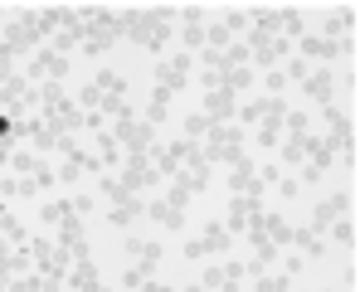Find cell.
<instances>
[{
    "label": "cell",
    "instance_id": "cell-40",
    "mask_svg": "<svg viewBox=\"0 0 360 292\" xmlns=\"http://www.w3.org/2000/svg\"><path fill=\"white\" fill-rule=\"evenodd\" d=\"M180 253H185V263H190V268H195V263H205V258H210V253H205V243H200V239H185V248H180Z\"/></svg>",
    "mask_w": 360,
    "mask_h": 292
},
{
    "label": "cell",
    "instance_id": "cell-5",
    "mask_svg": "<svg viewBox=\"0 0 360 292\" xmlns=\"http://www.w3.org/2000/svg\"><path fill=\"white\" fill-rule=\"evenodd\" d=\"M108 132H112V141L122 146V156H146V151L156 146V127H151V122H141V117L112 122Z\"/></svg>",
    "mask_w": 360,
    "mask_h": 292
},
{
    "label": "cell",
    "instance_id": "cell-1",
    "mask_svg": "<svg viewBox=\"0 0 360 292\" xmlns=\"http://www.w3.org/2000/svg\"><path fill=\"white\" fill-rule=\"evenodd\" d=\"M180 10L176 5H151V10H122V39L141 44L146 54H161L171 44V20Z\"/></svg>",
    "mask_w": 360,
    "mask_h": 292
},
{
    "label": "cell",
    "instance_id": "cell-36",
    "mask_svg": "<svg viewBox=\"0 0 360 292\" xmlns=\"http://www.w3.org/2000/svg\"><path fill=\"white\" fill-rule=\"evenodd\" d=\"M68 210H73L68 200H49V205L39 210V220H44V224H59V220H63V215H68Z\"/></svg>",
    "mask_w": 360,
    "mask_h": 292
},
{
    "label": "cell",
    "instance_id": "cell-17",
    "mask_svg": "<svg viewBox=\"0 0 360 292\" xmlns=\"http://www.w3.org/2000/svg\"><path fill=\"white\" fill-rule=\"evenodd\" d=\"M127 253L136 258L131 268H136L141 278H151V273H156V263H161V243H156V239H136V234H127Z\"/></svg>",
    "mask_w": 360,
    "mask_h": 292
},
{
    "label": "cell",
    "instance_id": "cell-25",
    "mask_svg": "<svg viewBox=\"0 0 360 292\" xmlns=\"http://www.w3.org/2000/svg\"><path fill=\"white\" fill-rule=\"evenodd\" d=\"M307 146H311V132H307V137H283V141H278V161L302 166V161H307Z\"/></svg>",
    "mask_w": 360,
    "mask_h": 292
},
{
    "label": "cell",
    "instance_id": "cell-32",
    "mask_svg": "<svg viewBox=\"0 0 360 292\" xmlns=\"http://www.w3.org/2000/svg\"><path fill=\"white\" fill-rule=\"evenodd\" d=\"M98 161H103V171L108 166H122V146L112 141V132H98Z\"/></svg>",
    "mask_w": 360,
    "mask_h": 292
},
{
    "label": "cell",
    "instance_id": "cell-46",
    "mask_svg": "<svg viewBox=\"0 0 360 292\" xmlns=\"http://www.w3.org/2000/svg\"><path fill=\"white\" fill-rule=\"evenodd\" d=\"M5 78H15V58L0 49V83H5Z\"/></svg>",
    "mask_w": 360,
    "mask_h": 292
},
{
    "label": "cell",
    "instance_id": "cell-48",
    "mask_svg": "<svg viewBox=\"0 0 360 292\" xmlns=\"http://www.w3.org/2000/svg\"><path fill=\"white\" fill-rule=\"evenodd\" d=\"M141 292H176V288H166V283H156V278H146V283H141Z\"/></svg>",
    "mask_w": 360,
    "mask_h": 292
},
{
    "label": "cell",
    "instance_id": "cell-33",
    "mask_svg": "<svg viewBox=\"0 0 360 292\" xmlns=\"http://www.w3.org/2000/svg\"><path fill=\"white\" fill-rule=\"evenodd\" d=\"M331 243H336V248H351V253H356V220H351V215L331 224Z\"/></svg>",
    "mask_w": 360,
    "mask_h": 292
},
{
    "label": "cell",
    "instance_id": "cell-8",
    "mask_svg": "<svg viewBox=\"0 0 360 292\" xmlns=\"http://www.w3.org/2000/svg\"><path fill=\"white\" fill-rule=\"evenodd\" d=\"M229 195H253V200L268 195V185H263V175H258V161H253L248 151L229 166Z\"/></svg>",
    "mask_w": 360,
    "mask_h": 292
},
{
    "label": "cell",
    "instance_id": "cell-12",
    "mask_svg": "<svg viewBox=\"0 0 360 292\" xmlns=\"http://www.w3.org/2000/svg\"><path fill=\"white\" fill-rule=\"evenodd\" d=\"M243 44H248V63H263V68H273L278 58H292V44H288L283 34H273V39H263V34H248Z\"/></svg>",
    "mask_w": 360,
    "mask_h": 292
},
{
    "label": "cell",
    "instance_id": "cell-29",
    "mask_svg": "<svg viewBox=\"0 0 360 292\" xmlns=\"http://www.w3.org/2000/svg\"><path fill=\"white\" fill-rule=\"evenodd\" d=\"M0 239H5L10 248H25V243H30V234H25V224H20V220H15L10 210L0 215Z\"/></svg>",
    "mask_w": 360,
    "mask_h": 292
},
{
    "label": "cell",
    "instance_id": "cell-35",
    "mask_svg": "<svg viewBox=\"0 0 360 292\" xmlns=\"http://www.w3.org/2000/svg\"><path fill=\"white\" fill-rule=\"evenodd\" d=\"M98 108H103V93H98L93 83H83V88H78V113H98Z\"/></svg>",
    "mask_w": 360,
    "mask_h": 292
},
{
    "label": "cell",
    "instance_id": "cell-9",
    "mask_svg": "<svg viewBox=\"0 0 360 292\" xmlns=\"http://www.w3.org/2000/svg\"><path fill=\"white\" fill-rule=\"evenodd\" d=\"M25 78H30V83H63V78H68V58L54 54V49H34Z\"/></svg>",
    "mask_w": 360,
    "mask_h": 292
},
{
    "label": "cell",
    "instance_id": "cell-41",
    "mask_svg": "<svg viewBox=\"0 0 360 292\" xmlns=\"http://www.w3.org/2000/svg\"><path fill=\"white\" fill-rule=\"evenodd\" d=\"M283 73H288V83H302V78L311 73V63H307V58H288V68H283Z\"/></svg>",
    "mask_w": 360,
    "mask_h": 292
},
{
    "label": "cell",
    "instance_id": "cell-43",
    "mask_svg": "<svg viewBox=\"0 0 360 292\" xmlns=\"http://www.w3.org/2000/svg\"><path fill=\"white\" fill-rule=\"evenodd\" d=\"M10 161H15V132L0 137V171H10Z\"/></svg>",
    "mask_w": 360,
    "mask_h": 292
},
{
    "label": "cell",
    "instance_id": "cell-49",
    "mask_svg": "<svg viewBox=\"0 0 360 292\" xmlns=\"http://www.w3.org/2000/svg\"><path fill=\"white\" fill-rule=\"evenodd\" d=\"M0 215H5V200H0Z\"/></svg>",
    "mask_w": 360,
    "mask_h": 292
},
{
    "label": "cell",
    "instance_id": "cell-4",
    "mask_svg": "<svg viewBox=\"0 0 360 292\" xmlns=\"http://www.w3.org/2000/svg\"><path fill=\"white\" fill-rule=\"evenodd\" d=\"M321 117H326V132H331L326 141H331V151H336V161L356 171V122H351V117L341 113L336 103H331V108H321Z\"/></svg>",
    "mask_w": 360,
    "mask_h": 292
},
{
    "label": "cell",
    "instance_id": "cell-10",
    "mask_svg": "<svg viewBox=\"0 0 360 292\" xmlns=\"http://www.w3.org/2000/svg\"><path fill=\"white\" fill-rule=\"evenodd\" d=\"M346 215H351V190H336V195H326V200L311 210V224H307V229H311V234H326L336 220H346Z\"/></svg>",
    "mask_w": 360,
    "mask_h": 292
},
{
    "label": "cell",
    "instance_id": "cell-42",
    "mask_svg": "<svg viewBox=\"0 0 360 292\" xmlns=\"http://www.w3.org/2000/svg\"><path fill=\"white\" fill-rule=\"evenodd\" d=\"M68 205H73V215H93L98 210V195H73Z\"/></svg>",
    "mask_w": 360,
    "mask_h": 292
},
{
    "label": "cell",
    "instance_id": "cell-16",
    "mask_svg": "<svg viewBox=\"0 0 360 292\" xmlns=\"http://www.w3.org/2000/svg\"><path fill=\"white\" fill-rule=\"evenodd\" d=\"M263 210V200H253V195H229V215H224V229L234 234H248V224H253V215Z\"/></svg>",
    "mask_w": 360,
    "mask_h": 292
},
{
    "label": "cell",
    "instance_id": "cell-19",
    "mask_svg": "<svg viewBox=\"0 0 360 292\" xmlns=\"http://www.w3.org/2000/svg\"><path fill=\"white\" fill-rule=\"evenodd\" d=\"M200 113L210 117V122H234L239 103H234V93H229V88H214V93H205V98H200Z\"/></svg>",
    "mask_w": 360,
    "mask_h": 292
},
{
    "label": "cell",
    "instance_id": "cell-15",
    "mask_svg": "<svg viewBox=\"0 0 360 292\" xmlns=\"http://www.w3.org/2000/svg\"><path fill=\"white\" fill-rule=\"evenodd\" d=\"M356 20H360L356 5H336V10H326V20H321V39H356Z\"/></svg>",
    "mask_w": 360,
    "mask_h": 292
},
{
    "label": "cell",
    "instance_id": "cell-44",
    "mask_svg": "<svg viewBox=\"0 0 360 292\" xmlns=\"http://www.w3.org/2000/svg\"><path fill=\"white\" fill-rule=\"evenodd\" d=\"M20 195V175H0V200H15Z\"/></svg>",
    "mask_w": 360,
    "mask_h": 292
},
{
    "label": "cell",
    "instance_id": "cell-3",
    "mask_svg": "<svg viewBox=\"0 0 360 292\" xmlns=\"http://www.w3.org/2000/svg\"><path fill=\"white\" fill-rule=\"evenodd\" d=\"M243 141H248V132H243L239 122H214L210 137L200 141V151H205L210 166H234L243 156Z\"/></svg>",
    "mask_w": 360,
    "mask_h": 292
},
{
    "label": "cell",
    "instance_id": "cell-21",
    "mask_svg": "<svg viewBox=\"0 0 360 292\" xmlns=\"http://www.w3.org/2000/svg\"><path fill=\"white\" fill-rule=\"evenodd\" d=\"M78 171H88V175H103V161H98L93 151H83V146H73V151H63L59 180H78Z\"/></svg>",
    "mask_w": 360,
    "mask_h": 292
},
{
    "label": "cell",
    "instance_id": "cell-34",
    "mask_svg": "<svg viewBox=\"0 0 360 292\" xmlns=\"http://www.w3.org/2000/svg\"><path fill=\"white\" fill-rule=\"evenodd\" d=\"M253 292H292V278L288 273H263V278H253Z\"/></svg>",
    "mask_w": 360,
    "mask_h": 292
},
{
    "label": "cell",
    "instance_id": "cell-28",
    "mask_svg": "<svg viewBox=\"0 0 360 292\" xmlns=\"http://www.w3.org/2000/svg\"><path fill=\"white\" fill-rule=\"evenodd\" d=\"M171 117V93H161V88H151V103H146V117L141 122H151V127H161Z\"/></svg>",
    "mask_w": 360,
    "mask_h": 292
},
{
    "label": "cell",
    "instance_id": "cell-13",
    "mask_svg": "<svg viewBox=\"0 0 360 292\" xmlns=\"http://www.w3.org/2000/svg\"><path fill=\"white\" fill-rule=\"evenodd\" d=\"M302 58H356V39H321V34H302Z\"/></svg>",
    "mask_w": 360,
    "mask_h": 292
},
{
    "label": "cell",
    "instance_id": "cell-2",
    "mask_svg": "<svg viewBox=\"0 0 360 292\" xmlns=\"http://www.w3.org/2000/svg\"><path fill=\"white\" fill-rule=\"evenodd\" d=\"M98 195L108 200V215H103V220H108L112 229H131V224L146 215V200H141V195H131L117 175H98Z\"/></svg>",
    "mask_w": 360,
    "mask_h": 292
},
{
    "label": "cell",
    "instance_id": "cell-18",
    "mask_svg": "<svg viewBox=\"0 0 360 292\" xmlns=\"http://www.w3.org/2000/svg\"><path fill=\"white\" fill-rule=\"evenodd\" d=\"M302 93H307L316 108H331V98H336V78H331V68H311V73L302 78Z\"/></svg>",
    "mask_w": 360,
    "mask_h": 292
},
{
    "label": "cell",
    "instance_id": "cell-26",
    "mask_svg": "<svg viewBox=\"0 0 360 292\" xmlns=\"http://www.w3.org/2000/svg\"><path fill=\"white\" fill-rule=\"evenodd\" d=\"M268 113H273V98H253V103H239L234 122H239V127H258Z\"/></svg>",
    "mask_w": 360,
    "mask_h": 292
},
{
    "label": "cell",
    "instance_id": "cell-27",
    "mask_svg": "<svg viewBox=\"0 0 360 292\" xmlns=\"http://www.w3.org/2000/svg\"><path fill=\"white\" fill-rule=\"evenodd\" d=\"M278 15H283V39H288V44L307 34V15H302L297 5H278Z\"/></svg>",
    "mask_w": 360,
    "mask_h": 292
},
{
    "label": "cell",
    "instance_id": "cell-24",
    "mask_svg": "<svg viewBox=\"0 0 360 292\" xmlns=\"http://www.w3.org/2000/svg\"><path fill=\"white\" fill-rule=\"evenodd\" d=\"M292 248H297L307 263H311V258H326V239L311 234V229H292Z\"/></svg>",
    "mask_w": 360,
    "mask_h": 292
},
{
    "label": "cell",
    "instance_id": "cell-30",
    "mask_svg": "<svg viewBox=\"0 0 360 292\" xmlns=\"http://www.w3.org/2000/svg\"><path fill=\"white\" fill-rule=\"evenodd\" d=\"M180 39H185V54H205V20H185V30H180Z\"/></svg>",
    "mask_w": 360,
    "mask_h": 292
},
{
    "label": "cell",
    "instance_id": "cell-31",
    "mask_svg": "<svg viewBox=\"0 0 360 292\" xmlns=\"http://www.w3.org/2000/svg\"><path fill=\"white\" fill-rule=\"evenodd\" d=\"M210 127H214V122H210V117H205L200 108H195V113L185 117V141H195V146H200V141L210 137Z\"/></svg>",
    "mask_w": 360,
    "mask_h": 292
},
{
    "label": "cell",
    "instance_id": "cell-23",
    "mask_svg": "<svg viewBox=\"0 0 360 292\" xmlns=\"http://www.w3.org/2000/svg\"><path fill=\"white\" fill-rule=\"evenodd\" d=\"M146 215H151L161 229H185V215H180L176 205H166L161 195H151V200H146Z\"/></svg>",
    "mask_w": 360,
    "mask_h": 292
},
{
    "label": "cell",
    "instance_id": "cell-6",
    "mask_svg": "<svg viewBox=\"0 0 360 292\" xmlns=\"http://www.w3.org/2000/svg\"><path fill=\"white\" fill-rule=\"evenodd\" d=\"M190 73H195V58H190V54L156 58V88H161V93H171V98L190 88Z\"/></svg>",
    "mask_w": 360,
    "mask_h": 292
},
{
    "label": "cell",
    "instance_id": "cell-47",
    "mask_svg": "<svg viewBox=\"0 0 360 292\" xmlns=\"http://www.w3.org/2000/svg\"><path fill=\"white\" fill-rule=\"evenodd\" d=\"M141 283H146V278H141L136 268H127V273H122V288H141Z\"/></svg>",
    "mask_w": 360,
    "mask_h": 292
},
{
    "label": "cell",
    "instance_id": "cell-20",
    "mask_svg": "<svg viewBox=\"0 0 360 292\" xmlns=\"http://www.w3.org/2000/svg\"><path fill=\"white\" fill-rule=\"evenodd\" d=\"M63 288H68V292H98V288H103V278H98V263H93V258H73V268H68Z\"/></svg>",
    "mask_w": 360,
    "mask_h": 292
},
{
    "label": "cell",
    "instance_id": "cell-22",
    "mask_svg": "<svg viewBox=\"0 0 360 292\" xmlns=\"http://www.w3.org/2000/svg\"><path fill=\"white\" fill-rule=\"evenodd\" d=\"M200 243H205L210 258H214V253H234V234L224 229V220H210V224L200 229Z\"/></svg>",
    "mask_w": 360,
    "mask_h": 292
},
{
    "label": "cell",
    "instance_id": "cell-38",
    "mask_svg": "<svg viewBox=\"0 0 360 292\" xmlns=\"http://www.w3.org/2000/svg\"><path fill=\"white\" fill-rule=\"evenodd\" d=\"M297 195H302L297 175H278V200H297Z\"/></svg>",
    "mask_w": 360,
    "mask_h": 292
},
{
    "label": "cell",
    "instance_id": "cell-14",
    "mask_svg": "<svg viewBox=\"0 0 360 292\" xmlns=\"http://www.w3.org/2000/svg\"><path fill=\"white\" fill-rule=\"evenodd\" d=\"M210 175H214V166H210V161H205V151L195 146V151L185 156V166H180L176 185H185L190 195H205V185H210Z\"/></svg>",
    "mask_w": 360,
    "mask_h": 292
},
{
    "label": "cell",
    "instance_id": "cell-11",
    "mask_svg": "<svg viewBox=\"0 0 360 292\" xmlns=\"http://www.w3.org/2000/svg\"><path fill=\"white\" fill-rule=\"evenodd\" d=\"M117 180L131 190V195H141L146 185H156L161 175H156V166H151V151H146V156H122V175Z\"/></svg>",
    "mask_w": 360,
    "mask_h": 292
},
{
    "label": "cell",
    "instance_id": "cell-39",
    "mask_svg": "<svg viewBox=\"0 0 360 292\" xmlns=\"http://www.w3.org/2000/svg\"><path fill=\"white\" fill-rule=\"evenodd\" d=\"M224 25H229V34H243V30H248V10H234V5H229V10H224Z\"/></svg>",
    "mask_w": 360,
    "mask_h": 292
},
{
    "label": "cell",
    "instance_id": "cell-45",
    "mask_svg": "<svg viewBox=\"0 0 360 292\" xmlns=\"http://www.w3.org/2000/svg\"><path fill=\"white\" fill-rule=\"evenodd\" d=\"M302 268H307V258H302V253H288V258H283V273H288V278H297Z\"/></svg>",
    "mask_w": 360,
    "mask_h": 292
},
{
    "label": "cell",
    "instance_id": "cell-50",
    "mask_svg": "<svg viewBox=\"0 0 360 292\" xmlns=\"http://www.w3.org/2000/svg\"><path fill=\"white\" fill-rule=\"evenodd\" d=\"M63 292H68V288H63Z\"/></svg>",
    "mask_w": 360,
    "mask_h": 292
},
{
    "label": "cell",
    "instance_id": "cell-7",
    "mask_svg": "<svg viewBox=\"0 0 360 292\" xmlns=\"http://www.w3.org/2000/svg\"><path fill=\"white\" fill-rule=\"evenodd\" d=\"M0 49H5L10 58H25V54L39 49V39H34V30L25 25V15H10V20L0 25Z\"/></svg>",
    "mask_w": 360,
    "mask_h": 292
},
{
    "label": "cell",
    "instance_id": "cell-37",
    "mask_svg": "<svg viewBox=\"0 0 360 292\" xmlns=\"http://www.w3.org/2000/svg\"><path fill=\"white\" fill-rule=\"evenodd\" d=\"M263 88H268V98H278V93L288 88V73H283V68H268V73H263Z\"/></svg>",
    "mask_w": 360,
    "mask_h": 292
}]
</instances>
